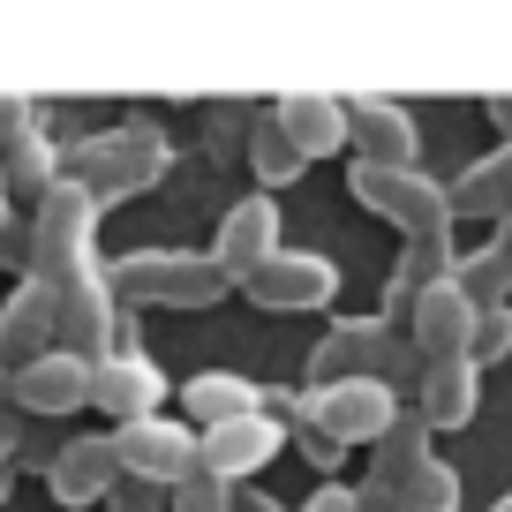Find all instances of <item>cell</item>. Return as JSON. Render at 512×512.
Returning <instances> with one entry per match:
<instances>
[{"label": "cell", "instance_id": "obj_1", "mask_svg": "<svg viewBox=\"0 0 512 512\" xmlns=\"http://www.w3.org/2000/svg\"><path fill=\"white\" fill-rule=\"evenodd\" d=\"M166 174H174V136H166L159 121H113V128L76 136V144L61 151V181H76L83 196H98V211L159 189Z\"/></svg>", "mask_w": 512, "mask_h": 512}, {"label": "cell", "instance_id": "obj_2", "mask_svg": "<svg viewBox=\"0 0 512 512\" xmlns=\"http://www.w3.org/2000/svg\"><path fill=\"white\" fill-rule=\"evenodd\" d=\"M106 287L121 309H211L226 302V279L204 249H128L106 256Z\"/></svg>", "mask_w": 512, "mask_h": 512}, {"label": "cell", "instance_id": "obj_3", "mask_svg": "<svg viewBox=\"0 0 512 512\" xmlns=\"http://www.w3.org/2000/svg\"><path fill=\"white\" fill-rule=\"evenodd\" d=\"M347 196L362 211H377V219H392L407 241H452V196L445 181L430 174V166H347Z\"/></svg>", "mask_w": 512, "mask_h": 512}, {"label": "cell", "instance_id": "obj_4", "mask_svg": "<svg viewBox=\"0 0 512 512\" xmlns=\"http://www.w3.org/2000/svg\"><path fill=\"white\" fill-rule=\"evenodd\" d=\"M98 196H83L76 181H53L46 196L31 204V279H61L76 272V264H91L98 256Z\"/></svg>", "mask_w": 512, "mask_h": 512}, {"label": "cell", "instance_id": "obj_5", "mask_svg": "<svg viewBox=\"0 0 512 512\" xmlns=\"http://www.w3.org/2000/svg\"><path fill=\"white\" fill-rule=\"evenodd\" d=\"M113 445V467L136 482H151V490H174V482L196 475V430L181 415H144V422H121V430H106Z\"/></svg>", "mask_w": 512, "mask_h": 512}, {"label": "cell", "instance_id": "obj_6", "mask_svg": "<svg viewBox=\"0 0 512 512\" xmlns=\"http://www.w3.org/2000/svg\"><path fill=\"white\" fill-rule=\"evenodd\" d=\"M302 415L332 437L339 452L354 445H377L392 422H400V392L377 377H354V384H324V392H302Z\"/></svg>", "mask_w": 512, "mask_h": 512}, {"label": "cell", "instance_id": "obj_7", "mask_svg": "<svg viewBox=\"0 0 512 512\" xmlns=\"http://www.w3.org/2000/svg\"><path fill=\"white\" fill-rule=\"evenodd\" d=\"M53 309H61V347L68 354H83V362L113 354L121 302H113V287H106V256H91V264H76V272L53 279Z\"/></svg>", "mask_w": 512, "mask_h": 512}, {"label": "cell", "instance_id": "obj_8", "mask_svg": "<svg viewBox=\"0 0 512 512\" xmlns=\"http://www.w3.org/2000/svg\"><path fill=\"white\" fill-rule=\"evenodd\" d=\"M8 407H16L23 422H61V415H83L91 407V362L68 347L38 354V362L8 369Z\"/></svg>", "mask_w": 512, "mask_h": 512}, {"label": "cell", "instance_id": "obj_9", "mask_svg": "<svg viewBox=\"0 0 512 512\" xmlns=\"http://www.w3.org/2000/svg\"><path fill=\"white\" fill-rule=\"evenodd\" d=\"M241 294L256 309H272V317H287V309H332L339 302V264L324 249H279L264 272L241 279Z\"/></svg>", "mask_w": 512, "mask_h": 512}, {"label": "cell", "instance_id": "obj_10", "mask_svg": "<svg viewBox=\"0 0 512 512\" xmlns=\"http://www.w3.org/2000/svg\"><path fill=\"white\" fill-rule=\"evenodd\" d=\"M91 407L121 430V422H144V415H166V369L136 347H113L91 362Z\"/></svg>", "mask_w": 512, "mask_h": 512}, {"label": "cell", "instance_id": "obj_11", "mask_svg": "<svg viewBox=\"0 0 512 512\" xmlns=\"http://www.w3.org/2000/svg\"><path fill=\"white\" fill-rule=\"evenodd\" d=\"M279 445H287L279 415H241V422H219V430H196V475L234 490V482L264 475V467L279 460Z\"/></svg>", "mask_w": 512, "mask_h": 512}, {"label": "cell", "instance_id": "obj_12", "mask_svg": "<svg viewBox=\"0 0 512 512\" xmlns=\"http://www.w3.org/2000/svg\"><path fill=\"white\" fill-rule=\"evenodd\" d=\"M279 249H287V241H279V196H241V204L219 219V241H211L204 256L219 264L226 287H241V279L264 272Z\"/></svg>", "mask_w": 512, "mask_h": 512}, {"label": "cell", "instance_id": "obj_13", "mask_svg": "<svg viewBox=\"0 0 512 512\" xmlns=\"http://www.w3.org/2000/svg\"><path fill=\"white\" fill-rule=\"evenodd\" d=\"M347 151L362 166H422V128L400 98H347Z\"/></svg>", "mask_w": 512, "mask_h": 512}, {"label": "cell", "instance_id": "obj_14", "mask_svg": "<svg viewBox=\"0 0 512 512\" xmlns=\"http://www.w3.org/2000/svg\"><path fill=\"white\" fill-rule=\"evenodd\" d=\"M384 347H392V324H384V317H339L332 332L309 347V384H302V392L377 377V369H384Z\"/></svg>", "mask_w": 512, "mask_h": 512}, {"label": "cell", "instance_id": "obj_15", "mask_svg": "<svg viewBox=\"0 0 512 512\" xmlns=\"http://www.w3.org/2000/svg\"><path fill=\"white\" fill-rule=\"evenodd\" d=\"M272 128L302 151L309 166L339 159V151H347V98H332V91H279L272 98Z\"/></svg>", "mask_w": 512, "mask_h": 512}, {"label": "cell", "instance_id": "obj_16", "mask_svg": "<svg viewBox=\"0 0 512 512\" xmlns=\"http://www.w3.org/2000/svg\"><path fill=\"white\" fill-rule=\"evenodd\" d=\"M61 347V309H53V287L46 279H16V294L0 302V362L23 369L38 354Z\"/></svg>", "mask_w": 512, "mask_h": 512}, {"label": "cell", "instance_id": "obj_17", "mask_svg": "<svg viewBox=\"0 0 512 512\" xmlns=\"http://www.w3.org/2000/svg\"><path fill=\"white\" fill-rule=\"evenodd\" d=\"M264 384L241 377V369H196L181 377V422L189 430H219V422H241V415H264Z\"/></svg>", "mask_w": 512, "mask_h": 512}, {"label": "cell", "instance_id": "obj_18", "mask_svg": "<svg viewBox=\"0 0 512 512\" xmlns=\"http://www.w3.org/2000/svg\"><path fill=\"white\" fill-rule=\"evenodd\" d=\"M400 332L415 339L422 362H460V354H467V332H475V302H467V294L445 279V287H430L415 309H407Z\"/></svg>", "mask_w": 512, "mask_h": 512}, {"label": "cell", "instance_id": "obj_19", "mask_svg": "<svg viewBox=\"0 0 512 512\" xmlns=\"http://www.w3.org/2000/svg\"><path fill=\"white\" fill-rule=\"evenodd\" d=\"M475 407H482V369L467 362H422V384H415V415H422V430H467L475 422Z\"/></svg>", "mask_w": 512, "mask_h": 512}, {"label": "cell", "instance_id": "obj_20", "mask_svg": "<svg viewBox=\"0 0 512 512\" xmlns=\"http://www.w3.org/2000/svg\"><path fill=\"white\" fill-rule=\"evenodd\" d=\"M121 482V467H113V445L106 437H68V445H53V467H46V490L61 497L68 512L98 505V497Z\"/></svg>", "mask_w": 512, "mask_h": 512}, {"label": "cell", "instance_id": "obj_21", "mask_svg": "<svg viewBox=\"0 0 512 512\" xmlns=\"http://www.w3.org/2000/svg\"><path fill=\"white\" fill-rule=\"evenodd\" d=\"M452 264H460V241H407L400 264H392V279H384V309H377V317L400 332L407 309H415L430 287H445V279H452Z\"/></svg>", "mask_w": 512, "mask_h": 512}, {"label": "cell", "instance_id": "obj_22", "mask_svg": "<svg viewBox=\"0 0 512 512\" xmlns=\"http://www.w3.org/2000/svg\"><path fill=\"white\" fill-rule=\"evenodd\" d=\"M354 497H362V512H460V467L430 460L415 467L407 482H354Z\"/></svg>", "mask_w": 512, "mask_h": 512}, {"label": "cell", "instance_id": "obj_23", "mask_svg": "<svg viewBox=\"0 0 512 512\" xmlns=\"http://www.w3.org/2000/svg\"><path fill=\"white\" fill-rule=\"evenodd\" d=\"M445 196H452V219H490L497 226L512 211V144H490L460 181H445Z\"/></svg>", "mask_w": 512, "mask_h": 512}, {"label": "cell", "instance_id": "obj_24", "mask_svg": "<svg viewBox=\"0 0 512 512\" xmlns=\"http://www.w3.org/2000/svg\"><path fill=\"white\" fill-rule=\"evenodd\" d=\"M0 181H8V204H38V196L61 181V144L46 136V121L0 151Z\"/></svg>", "mask_w": 512, "mask_h": 512}, {"label": "cell", "instance_id": "obj_25", "mask_svg": "<svg viewBox=\"0 0 512 512\" xmlns=\"http://www.w3.org/2000/svg\"><path fill=\"white\" fill-rule=\"evenodd\" d=\"M430 460H437V452H430L422 415H415V407H400V422H392V430L369 445V482H384V490H392V482H407L415 467H430Z\"/></svg>", "mask_w": 512, "mask_h": 512}, {"label": "cell", "instance_id": "obj_26", "mask_svg": "<svg viewBox=\"0 0 512 512\" xmlns=\"http://www.w3.org/2000/svg\"><path fill=\"white\" fill-rule=\"evenodd\" d=\"M249 174H256V189H264V196H279L287 181L309 174V159L272 128V113H256V121H249Z\"/></svg>", "mask_w": 512, "mask_h": 512}, {"label": "cell", "instance_id": "obj_27", "mask_svg": "<svg viewBox=\"0 0 512 512\" xmlns=\"http://www.w3.org/2000/svg\"><path fill=\"white\" fill-rule=\"evenodd\" d=\"M505 354H512V302L475 309V332H467V362L490 369V362H505Z\"/></svg>", "mask_w": 512, "mask_h": 512}, {"label": "cell", "instance_id": "obj_28", "mask_svg": "<svg viewBox=\"0 0 512 512\" xmlns=\"http://www.w3.org/2000/svg\"><path fill=\"white\" fill-rule=\"evenodd\" d=\"M166 512H234V490L211 482V475H189V482L166 490Z\"/></svg>", "mask_w": 512, "mask_h": 512}, {"label": "cell", "instance_id": "obj_29", "mask_svg": "<svg viewBox=\"0 0 512 512\" xmlns=\"http://www.w3.org/2000/svg\"><path fill=\"white\" fill-rule=\"evenodd\" d=\"M106 512H166V490H151V482H136V475H121L106 497H98Z\"/></svg>", "mask_w": 512, "mask_h": 512}, {"label": "cell", "instance_id": "obj_30", "mask_svg": "<svg viewBox=\"0 0 512 512\" xmlns=\"http://www.w3.org/2000/svg\"><path fill=\"white\" fill-rule=\"evenodd\" d=\"M0 264H8L16 279H31V219H23V211L0 226Z\"/></svg>", "mask_w": 512, "mask_h": 512}, {"label": "cell", "instance_id": "obj_31", "mask_svg": "<svg viewBox=\"0 0 512 512\" xmlns=\"http://www.w3.org/2000/svg\"><path fill=\"white\" fill-rule=\"evenodd\" d=\"M31 128H38V106L16 98V91H0V151L16 144V136H31Z\"/></svg>", "mask_w": 512, "mask_h": 512}, {"label": "cell", "instance_id": "obj_32", "mask_svg": "<svg viewBox=\"0 0 512 512\" xmlns=\"http://www.w3.org/2000/svg\"><path fill=\"white\" fill-rule=\"evenodd\" d=\"M294 512H362V497H354V482H317Z\"/></svg>", "mask_w": 512, "mask_h": 512}, {"label": "cell", "instance_id": "obj_33", "mask_svg": "<svg viewBox=\"0 0 512 512\" xmlns=\"http://www.w3.org/2000/svg\"><path fill=\"white\" fill-rule=\"evenodd\" d=\"M23 437H31V422L16 415V407L0 400V467H16V452H23Z\"/></svg>", "mask_w": 512, "mask_h": 512}, {"label": "cell", "instance_id": "obj_34", "mask_svg": "<svg viewBox=\"0 0 512 512\" xmlns=\"http://www.w3.org/2000/svg\"><path fill=\"white\" fill-rule=\"evenodd\" d=\"M482 113H490V128L512 144V91H490V98H482Z\"/></svg>", "mask_w": 512, "mask_h": 512}, {"label": "cell", "instance_id": "obj_35", "mask_svg": "<svg viewBox=\"0 0 512 512\" xmlns=\"http://www.w3.org/2000/svg\"><path fill=\"white\" fill-rule=\"evenodd\" d=\"M490 249H497V256H505V264H512V211H505V219L490 226Z\"/></svg>", "mask_w": 512, "mask_h": 512}, {"label": "cell", "instance_id": "obj_36", "mask_svg": "<svg viewBox=\"0 0 512 512\" xmlns=\"http://www.w3.org/2000/svg\"><path fill=\"white\" fill-rule=\"evenodd\" d=\"M8 497H16V467H0V505H8Z\"/></svg>", "mask_w": 512, "mask_h": 512}, {"label": "cell", "instance_id": "obj_37", "mask_svg": "<svg viewBox=\"0 0 512 512\" xmlns=\"http://www.w3.org/2000/svg\"><path fill=\"white\" fill-rule=\"evenodd\" d=\"M8 219H16V204H8V181H0V226H8Z\"/></svg>", "mask_w": 512, "mask_h": 512}, {"label": "cell", "instance_id": "obj_38", "mask_svg": "<svg viewBox=\"0 0 512 512\" xmlns=\"http://www.w3.org/2000/svg\"><path fill=\"white\" fill-rule=\"evenodd\" d=\"M490 512H512V490H505V497H490Z\"/></svg>", "mask_w": 512, "mask_h": 512}, {"label": "cell", "instance_id": "obj_39", "mask_svg": "<svg viewBox=\"0 0 512 512\" xmlns=\"http://www.w3.org/2000/svg\"><path fill=\"white\" fill-rule=\"evenodd\" d=\"M0 400H8V362H0Z\"/></svg>", "mask_w": 512, "mask_h": 512}]
</instances>
